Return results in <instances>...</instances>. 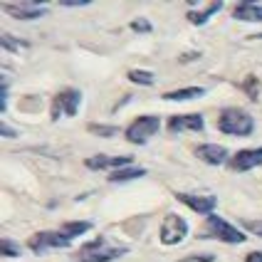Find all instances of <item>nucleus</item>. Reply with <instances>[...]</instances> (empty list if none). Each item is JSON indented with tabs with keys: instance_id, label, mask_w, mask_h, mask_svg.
<instances>
[{
	"instance_id": "1",
	"label": "nucleus",
	"mask_w": 262,
	"mask_h": 262,
	"mask_svg": "<svg viewBox=\"0 0 262 262\" xmlns=\"http://www.w3.org/2000/svg\"><path fill=\"white\" fill-rule=\"evenodd\" d=\"M218 129L223 134H230V136H250L255 129V121L248 112L237 109V106H228L223 109L218 117Z\"/></svg>"
},
{
	"instance_id": "2",
	"label": "nucleus",
	"mask_w": 262,
	"mask_h": 262,
	"mask_svg": "<svg viewBox=\"0 0 262 262\" xmlns=\"http://www.w3.org/2000/svg\"><path fill=\"white\" fill-rule=\"evenodd\" d=\"M121 255H126V248L109 245L106 237H94L92 243L82 245V250L77 252V262H112Z\"/></svg>"
},
{
	"instance_id": "3",
	"label": "nucleus",
	"mask_w": 262,
	"mask_h": 262,
	"mask_svg": "<svg viewBox=\"0 0 262 262\" xmlns=\"http://www.w3.org/2000/svg\"><path fill=\"white\" fill-rule=\"evenodd\" d=\"M203 237H215V240L230 243V245L245 243V235L240 233L235 225H230L228 220H223L220 215H208V218H205V233H203Z\"/></svg>"
},
{
	"instance_id": "4",
	"label": "nucleus",
	"mask_w": 262,
	"mask_h": 262,
	"mask_svg": "<svg viewBox=\"0 0 262 262\" xmlns=\"http://www.w3.org/2000/svg\"><path fill=\"white\" fill-rule=\"evenodd\" d=\"M159 129H161V119L148 114V117H139L136 121H131L126 126V131H124V136L131 144H146Z\"/></svg>"
},
{
	"instance_id": "5",
	"label": "nucleus",
	"mask_w": 262,
	"mask_h": 262,
	"mask_svg": "<svg viewBox=\"0 0 262 262\" xmlns=\"http://www.w3.org/2000/svg\"><path fill=\"white\" fill-rule=\"evenodd\" d=\"M186 235H188V223L181 218V215L168 213L166 218L161 220L159 237H161V243H163V245H176V243H181Z\"/></svg>"
},
{
	"instance_id": "6",
	"label": "nucleus",
	"mask_w": 262,
	"mask_h": 262,
	"mask_svg": "<svg viewBox=\"0 0 262 262\" xmlns=\"http://www.w3.org/2000/svg\"><path fill=\"white\" fill-rule=\"evenodd\" d=\"M70 237L62 233H52V230H45V233H35L32 237L28 240V248L37 255H45L47 250L52 248H70Z\"/></svg>"
},
{
	"instance_id": "7",
	"label": "nucleus",
	"mask_w": 262,
	"mask_h": 262,
	"mask_svg": "<svg viewBox=\"0 0 262 262\" xmlns=\"http://www.w3.org/2000/svg\"><path fill=\"white\" fill-rule=\"evenodd\" d=\"M79 104H82V92H77V89H62L57 97H55V104H52V119H59V112L67 114V117H74Z\"/></svg>"
},
{
	"instance_id": "8",
	"label": "nucleus",
	"mask_w": 262,
	"mask_h": 262,
	"mask_svg": "<svg viewBox=\"0 0 262 262\" xmlns=\"http://www.w3.org/2000/svg\"><path fill=\"white\" fill-rule=\"evenodd\" d=\"M3 10L10 17H15V20H37V17L45 15L42 5L40 3H30V0H25V3H5Z\"/></svg>"
},
{
	"instance_id": "9",
	"label": "nucleus",
	"mask_w": 262,
	"mask_h": 262,
	"mask_svg": "<svg viewBox=\"0 0 262 262\" xmlns=\"http://www.w3.org/2000/svg\"><path fill=\"white\" fill-rule=\"evenodd\" d=\"M181 203H186L190 210H195V213H201V215H210L213 210H215V205H218V198L215 195H193V193H178L176 195Z\"/></svg>"
},
{
	"instance_id": "10",
	"label": "nucleus",
	"mask_w": 262,
	"mask_h": 262,
	"mask_svg": "<svg viewBox=\"0 0 262 262\" xmlns=\"http://www.w3.org/2000/svg\"><path fill=\"white\" fill-rule=\"evenodd\" d=\"M255 166H262V148H243L230 159L233 171H250Z\"/></svg>"
},
{
	"instance_id": "11",
	"label": "nucleus",
	"mask_w": 262,
	"mask_h": 262,
	"mask_svg": "<svg viewBox=\"0 0 262 262\" xmlns=\"http://www.w3.org/2000/svg\"><path fill=\"white\" fill-rule=\"evenodd\" d=\"M205 121L201 114H181V117L168 119V131L178 134V131H203Z\"/></svg>"
},
{
	"instance_id": "12",
	"label": "nucleus",
	"mask_w": 262,
	"mask_h": 262,
	"mask_svg": "<svg viewBox=\"0 0 262 262\" xmlns=\"http://www.w3.org/2000/svg\"><path fill=\"white\" fill-rule=\"evenodd\" d=\"M84 166L92 168V171H99V168H124V166H131V156H89L84 161Z\"/></svg>"
},
{
	"instance_id": "13",
	"label": "nucleus",
	"mask_w": 262,
	"mask_h": 262,
	"mask_svg": "<svg viewBox=\"0 0 262 262\" xmlns=\"http://www.w3.org/2000/svg\"><path fill=\"white\" fill-rule=\"evenodd\" d=\"M195 154H198V159L210 163V166H220V163L228 161V148L220 144H203L195 148Z\"/></svg>"
},
{
	"instance_id": "14",
	"label": "nucleus",
	"mask_w": 262,
	"mask_h": 262,
	"mask_svg": "<svg viewBox=\"0 0 262 262\" xmlns=\"http://www.w3.org/2000/svg\"><path fill=\"white\" fill-rule=\"evenodd\" d=\"M235 20L243 23H262V5L260 3H240L235 5Z\"/></svg>"
},
{
	"instance_id": "15",
	"label": "nucleus",
	"mask_w": 262,
	"mask_h": 262,
	"mask_svg": "<svg viewBox=\"0 0 262 262\" xmlns=\"http://www.w3.org/2000/svg\"><path fill=\"white\" fill-rule=\"evenodd\" d=\"M195 97H203V87H186L163 94V99H168V102H188V99H195Z\"/></svg>"
},
{
	"instance_id": "16",
	"label": "nucleus",
	"mask_w": 262,
	"mask_h": 262,
	"mask_svg": "<svg viewBox=\"0 0 262 262\" xmlns=\"http://www.w3.org/2000/svg\"><path fill=\"white\" fill-rule=\"evenodd\" d=\"M92 230V223L89 220H74V223H62V228H59V233L67 235L70 240H74L77 235H84Z\"/></svg>"
},
{
	"instance_id": "17",
	"label": "nucleus",
	"mask_w": 262,
	"mask_h": 262,
	"mask_svg": "<svg viewBox=\"0 0 262 262\" xmlns=\"http://www.w3.org/2000/svg\"><path fill=\"white\" fill-rule=\"evenodd\" d=\"M144 173V168H119V171L109 173V183H126V181H134V178H141Z\"/></svg>"
},
{
	"instance_id": "18",
	"label": "nucleus",
	"mask_w": 262,
	"mask_h": 262,
	"mask_svg": "<svg viewBox=\"0 0 262 262\" xmlns=\"http://www.w3.org/2000/svg\"><path fill=\"white\" fill-rule=\"evenodd\" d=\"M220 8H223L220 3H210V5H205V10H203V13H188V20L193 23V25H203V23L208 20V17H210V15H213V13H218Z\"/></svg>"
},
{
	"instance_id": "19",
	"label": "nucleus",
	"mask_w": 262,
	"mask_h": 262,
	"mask_svg": "<svg viewBox=\"0 0 262 262\" xmlns=\"http://www.w3.org/2000/svg\"><path fill=\"white\" fill-rule=\"evenodd\" d=\"M129 79L134 82V84H146V87H151V84H154V72H146V70H131Z\"/></svg>"
},
{
	"instance_id": "20",
	"label": "nucleus",
	"mask_w": 262,
	"mask_h": 262,
	"mask_svg": "<svg viewBox=\"0 0 262 262\" xmlns=\"http://www.w3.org/2000/svg\"><path fill=\"white\" fill-rule=\"evenodd\" d=\"M89 131L99 134V136H114V134H119L117 126H104V124H89Z\"/></svg>"
},
{
	"instance_id": "21",
	"label": "nucleus",
	"mask_w": 262,
	"mask_h": 262,
	"mask_svg": "<svg viewBox=\"0 0 262 262\" xmlns=\"http://www.w3.org/2000/svg\"><path fill=\"white\" fill-rule=\"evenodd\" d=\"M3 255H5V257H17V255H20V248L15 245L13 240H3Z\"/></svg>"
},
{
	"instance_id": "22",
	"label": "nucleus",
	"mask_w": 262,
	"mask_h": 262,
	"mask_svg": "<svg viewBox=\"0 0 262 262\" xmlns=\"http://www.w3.org/2000/svg\"><path fill=\"white\" fill-rule=\"evenodd\" d=\"M3 47H5V50H25L28 42H15L10 35H3Z\"/></svg>"
},
{
	"instance_id": "23",
	"label": "nucleus",
	"mask_w": 262,
	"mask_h": 262,
	"mask_svg": "<svg viewBox=\"0 0 262 262\" xmlns=\"http://www.w3.org/2000/svg\"><path fill=\"white\" fill-rule=\"evenodd\" d=\"M243 225L248 228L250 233H255V235H260V237H262V220H245Z\"/></svg>"
},
{
	"instance_id": "24",
	"label": "nucleus",
	"mask_w": 262,
	"mask_h": 262,
	"mask_svg": "<svg viewBox=\"0 0 262 262\" xmlns=\"http://www.w3.org/2000/svg\"><path fill=\"white\" fill-rule=\"evenodd\" d=\"M131 30H136V32H148L151 25H148L146 20H134V23H131Z\"/></svg>"
},
{
	"instance_id": "25",
	"label": "nucleus",
	"mask_w": 262,
	"mask_h": 262,
	"mask_svg": "<svg viewBox=\"0 0 262 262\" xmlns=\"http://www.w3.org/2000/svg\"><path fill=\"white\" fill-rule=\"evenodd\" d=\"M245 262H262V252H250L245 257Z\"/></svg>"
},
{
	"instance_id": "26",
	"label": "nucleus",
	"mask_w": 262,
	"mask_h": 262,
	"mask_svg": "<svg viewBox=\"0 0 262 262\" xmlns=\"http://www.w3.org/2000/svg\"><path fill=\"white\" fill-rule=\"evenodd\" d=\"M0 134H3V136H8V139H13V136H15V131L10 129V126H5V124L0 126Z\"/></svg>"
}]
</instances>
